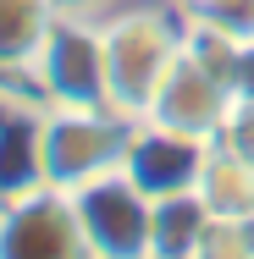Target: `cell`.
I'll list each match as a JSON object with an SVG mask.
<instances>
[{"label": "cell", "instance_id": "cell-1", "mask_svg": "<svg viewBox=\"0 0 254 259\" xmlns=\"http://www.w3.org/2000/svg\"><path fill=\"white\" fill-rule=\"evenodd\" d=\"M100 39H105V100L111 110L138 121L183 50V6L127 0L116 17L100 22Z\"/></svg>", "mask_w": 254, "mask_h": 259}, {"label": "cell", "instance_id": "cell-2", "mask_svg": "<svg viewBox=\"0 0 254 259\" xmlns=\"http://www.w3.org/2000/svg\"><path fill=\"white\" fill-rule=\"evenodd\" d=\"M133 116L111 105H39V182L78 193L122 171Z\"/></svg>", "mask_w": 254, "mask_h": 259}, {"label": "cell", "instance_id": "cell-3", "mask_svg": "<svg viewBox=\"0 0 254 259\" xmlns=\"http://www.w3.org/2000/svg\"><path fill=\"white\" fill-rule=\"evenodd\" d=\"M0 259H94L72 193L39 182L0 199Z\"/></svg>", "mask_w": 254, "mask_h": 259}, {"label": "cell", "instance_id": "cell-4", "mask_svg": "<svg viewBox=\"0 0 254 259\" xmlns=\"http://www.w3.org/2000/svg\"><path fill=\"white\" fill-rule=\"evenodd\" d=\"M28 94L39 105H111L105 100V39L100 22L55 17L50 39L33 61Z\"/></svg>", "mask_w": 254, "mask_h": 259}, {"label": "cell", "instance_id": "cell-5", "mask_svg": "<svg viewBox=\"0 0 254 259\" xmlns=\"http://www.w3.org/2000/svg\"><path fill=\"white\" fill-rule=\"evenodd\" d=\"M72 204H78V221H83V237H89L94 259H150L155 199L127 171H111L100 182L78 188Z\"/></svg>", "mask_w": 254, "mask_h": 259}, {"label": "cell", "instance_id": "cell-6", "mask_svg": "<svg viewBox=\"0 0 254 259\" xmlns=\"http://www.w3.org/2000/svg\"><path fill=\"white\" fill-rule=\"evenodd\" d=\"M204 155H210V138L194 133H177V127H160V121H133V138H127V160L122 171L150 193V199H171V193H194L199 188Z\"/></svg>", "mask_w": 254, "mask_h": 259}, {"label": "cell", "instance_id": "cell-7", "mask_svg": "<svg viewBox=\"0 0 254 259\" xmlns=\"http://www.w3.org/2000/svg\"><path fill=\"white\" fill-rule=\"evenodd\" d=\"M227 105H232V89H227L221 77H210L204 66H194V61H183V55H177V61H171V72H166V83L155 89L144 121L177 127V133H194V138H215V127H221Z\"/></svg>", "mask_w": 254, "mask_h": 259}, {"label": "cell", "instance_id": "cell-8", "mask_svg": "<svg viewBox=\"0 0 254 259\" xmlns=\"http://www.w3.org/2000/svg\"><path fill=\"white\" fill-rule=\"evenodd\" d=\"M50 28H55L50 0H0V83L28 89Z\"/></svg>", "mask_w": 254, "mask_h": 259}, {"label": "cell", "instance_id": "cell-9", "mask_svg": "<svg viewBox=\"0 0 254 259\" xmlns=\"http://www.w3.org/2000/svg\"><path fill=\"white\" fill-rule=\"evenodd\" d=\"M210 215H238V221H254V165L243 155H232L221 138H210V155H204L199 188Z\"/></svg>", "mask_w": 254, "mask_h": 259}, {"label": "cell", "instance_id": "cell-10", "mask_svg": "<svg viewBox=\"0 0 254 259\" xmlns=\"http://www.w3.org/2000/svg\"><path fill=\"white\" fill-rule=\"evenodd\" d=\"M210 226V209L199 193H171L155 199V221H150V259H194Z\"/></svg>", "mask_w": 254, "mask_h": 259}, {"label": "cell", "instance_id": "cell-11", "mask_svg": "<svg viewBox=\"0 0 254 259\" xmlns=\"http://www.w3.org/2000/svg\"><path fill=\"white\" fill-rule=\"evenodd\" d=\"M243 33L238 28H227L221 17H204V11H183V61H194L204 66L210 77H221L227 89H232V77H238V61H243Z\"/></svg>", "mask_w": 254, "mask_h": 259}, {"label": "cell", "instance_id": "cell-12", "mask_svg": "<svg viewBox=\"0 0 254 259\" xmlns=\"http://www.w3.org/2000/svg\"><path fill=\"white\" fill-rule=\"evenodd\" d=\"M215 138H221L232 155H243V160L254 165V94H232L227 116H221V127H215Z\"/></svg>", "mask_w": 254, "mask_h": 259}, {"label": "cell", "instance_id": "cell-13", "mask_svg": "<svg viewBox=\"0 0 254 259\" xmlns=\"http://www.w3.org/2000/svg\"><path fill=\"white\" fill-rule=\"evenodd\" d=\"M50 6H55V17H72V22H105L127 0H50Z\"/></svg>", "mask_w": 254, "mask_h": 259}, {"label": "cell", "instance_id": "cell-14", "mask_svg": "<svg viewBox=\"0 0 254 259\" xmlns=\"http://www.w3.org/2000/svg\"><path fill=\"white\" fill-rule=\"evenodd\" d=\"M232 94H254V39L243 45V61H238V77H232Z\"/></svg>", "mask_w": 254, "mask_h": 259}, {"label": "cell", "instance_id": "cell-15", "mask_svg": "<svg viewBox=\"0 0 254 259\" xmlns=\"http://www.w3.org/2000/svg\"><path fill=\"white\" fill-rule=\"evenodd\" d=\"M243 33H249V39H254V0H249V22H243Z\"/></svg>", "mask_w": 254, "mask_h": 259}, {"label": "cell", "instance_id": "cell-16", "mask_svg": "<svg viewBox=\"0 0 254 259\" xmlns=\"http://www.w3.org/2000/svg\"><path fill=\"white\" fill-rule=\"evenodd\" d=\"M171 6H177V0H171Z\"/></svg>", "mask_w": 254, "mask_h": 259}, {"label": "cell", "instance_id": "cell-17", "mask_svg": "<svg viewBox=\"0 0 254 259\" xmlns=\"http://www.w3.org/2000/svg\"><path fill=\"white\" fill-rule=\"evenodd\" d=\"M0 89H6V83H0Z\"/></svg>", "mask_w": 254, "mask_h": 259}]
</instances>
